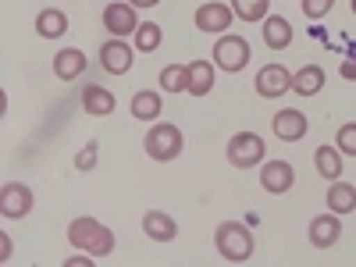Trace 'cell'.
Instances as JSON below:
<instances>
[{
	"instance_id": "cell-23",
	"label": "cell",
	"mask_w": 356,
	"mask_h": 267,
	"mask_svg": "<svg viewBox=\"0 0 356 267\" xmlns=\"http://www.w3.org/2000/svg\"><path fill=\"white\" fill-rule=\"evenodd\" d=\"M324 200H328L332 214H353L356 211V186L339 182V178H335V182L328 186V196H324Z\"/></svg>"
},
{
	"instance_id": "cell-13",
	"label": "cell",
	"mask_w": 356,
	"mask_h": 267,
	"mask_svg": "<svg viewBox=\"0 0 356 267\" xmlns=\"http://www.w3.org/2000/svg\"><path fill=\"white\" fill-rule=\"evenodd\" d=\"M307 235H310V246H317V250H332L339 239H342V221H339V214H317L314 221H310V228H307Z\"/></svg>"
},
{
	"instance_id": "cell-11",
	"label": "cell",
	"mask_w": 356,
	"mask_h": 267,
	"mask_svg": "<svg viewBox=\"0 0 356 267\" xmlns=\"http://www.w3.org/2000/svg\"><path fill=\"white\" fill-rule=\"evenodd\" d=\"M296 186V171L289 161H264L260 164V189L271 196H285Z\"/></svg>"
},
{
	"instance_id": "cell-32",
	"label": "cell",
	"mask_w": 356,
	"mask_h": 267,
	"mask_svg": "<svg viewBox=\"0 0 356 267\" xmlns=\"http://www.w3.org/2000/svg\"><path fill=\"white\" fill-rule=\"evenodd\" d=\"M8 260H11V239L0 235V264H8Z\"/></svg>"
},
{
	"instance_id": "cell-16",
	"label": "cell",
	"mask_w": 356,
	"mask_h": 267,
	"mask_svg": "<svg viewBox=\"0 0 356 267\" xmlns=\"http://www.w3.org/2000/svg\"><path fill=\"white\" fill-rule=\"evenodd\" d=\"M143 232H146V239H154V243H171L178 235V225L164 211H146L143 214Z\"/></svg>"
},
{
	"instance_id": "cell-7",
	"label": "cell",
	"mask_w": 356,
	"mask_h": 267,
	"mask_svg": "<svg viewBox=\"0 0 356 267\" xmlns=\"http://www.w3.org/2000/svg\"><path fill=\"white\" fill-rule=\"evenodd\" d=\"M104 29L111 36H118V40L136 36V29H139L136 8L129 4V0H111V4L104 8Z\"/></svg>"
},
{
	"instance_id": "cell-14",
	"label": "cell",
	"mask_w": 356,
	"mask_h": 267,
	"mask_svg": "<svg viewBox=\"0 0 356 267\" xmlns=\"http://www.w3.org/2000/svg\"><path fill=\"white\" fill-rule=\"evenodd\" d=\"M86 54L75 50V47H65V50H57L54 54V75L61 79V82H75L82 72H86Z\"/></svg>"
},
{
	"instance_id": "cell-10",
	"label": "cell",
	"mask_w": 356,
	"mask_h": 267,
	"mask_svg": "<svg viewBox=\"0 0 356 267\" xmlns=\"http://www.w3.org/2000/svg\"><path fill=\"white\" fill-rule=\"evenodd\" d=\"M253 86H257V93L264 100H278V97H285L289 89H292V72L285 65H264L257 72V82Z\"/></svg>"
},
{
	"instance_id": "cell-24",
	"label": "cell",
	"mask_w": 356,
	"mask_h": 267,
	"mask_svg": "<svg viewBox=\"0 0 356 267\" xmlns=\"http://www.w3.org/2000/svg\"><path fill=\"white\" fill-rule=\"evenodd\" d=\"M136 50H143V54H154L157 47H161V40H164V33H161V25L157 22H139V29H136Z\"/></svg>"
},
{
	"instance_id": "cell-21",
	"label": "cell",
	"mask_w": 356,
	"mask_h": 267,
	"mask_svg": "<svg viewBox=\"0 0 356 267\" xmlns=\"http://www.w3.org/2000/svg\"><path fill=\"white\" fill-rule=\"evenodd\" d=\"M321 89H324V68H321V65H303L300 72L292 75V93L317 97Z\"/></svg>"
},
{
	"instance_id": "cell-1",
	"label": "cell",
	"mask_w": 356,
	"mask_h": 267,
	"mask_svg": "<svg viewBox=\"0 0 356 267\" xmlns=\"http://www.w3.org/2000/svg\"><path fill=\"white\" fill-rule=\"evenodd\" d=\"M68 243L82 253H93V257H111L114 250V232L107 225H100L97 218H75L68 225Z\"/></svg>"
},
{
	"instance_id": "cell-34",
	"label": "cell",
	"mask_w": 356,
	"mask_h": 267,
	"mask_svg": "<svg viewBox=\"0 0 356 267\" xmlns=\"http://www.w3.org/2000/svg\"><path fill=\"white\" fill-rule=\"evenodd\" d=\"M353 15H356V0H353Z\"/></svg>"
},
{
	"instance_id": "cell-5",
	"label": "cell",
	"mask_w": 356,
	"mask_h": 267,
	"mask_svg": "<svg viewBox=\"0 0 356 267\" xmlns=\"http://www.w3.org/2000/svg\"><path fill=\"white\" fill-rule=\"evenodd\" d=\"M211 57H214V65H218L221 72H232V75H235V72H243V68L250 65L253 54H250V43H246L243 36L225 33V36L214 43V54H211Z\"/></svg>"
},
{
	"instance_id": "cell-12",
	"label": "cell",
	"mask_w": 356,
	"mask_h": 267,
	"mask_svg": "<svg viewBox=\"0 0 356 267\" xmlns=\"http://www.w3.org/2000/svg\"><path fill=\"white\" fill-rule=\"evenodd\" d=\"M310 122H307V114L303 111H296V107H285L275 114V122H271V132L282 139V143H300L307 136Z\"/></svg>"
},
{
	"instance_id": "cell-3",
	"label": "cell",
	"mask_w": 356,
	"mask_h": 267,
	"mask_svg": "<svg viewBox=\"0 0 356 267\" xmlns=\"http://www.w3.org/2000/svg\"><path fill=\"white\" fill-rule=\"evenodd\" d=\"M182 146H186L182 129L171 125V122H157L150 132H146V139H143V150H146V157L157 161V164L175 161L178 154H182Z\"/></svg>"
},
{
	"instance_id": "cell-22",
	"label": "cell",
	"mask_w": 356,
	"mask_h": 267,
	"mask_svg": "<svg viewBox=\"0 0 356 267\" xmlns=\"http://www.w3.org/2000/svg\"><path fill=\"white\" fill-rule=\"evenodd\" d=\"M314 168L321 178H328V182H335V178H342V154H339V146H317L314 150Z\"/></svg>"
},
{
	"instance_id": "cell-4",
	"label": "cell",
	"mask_w": 356,
	"mask_h": 267,
	"mask_svg": "<svg viewBox=\"0 0 356 267\" xmlns=\"http://www.w3.org/2000/svg\"><path fill=\"white\" fill-rule=\"evenodd\" d=\"M228 164L232 168H239V171H250V168H260L264 164V154H267V146L257 132H235L228 139Z\"/></svg>"
},
{
	"instance_id": "cell-17",
	"label": "cell",
	"mask_w": 356,
	"mask_h": 267,
	"mask_svg": "<svg viewBox=\"0 0 356 267\" xmlns=\"http://www.w3.org/2000/svg\"><path fill=\"white\" fill-rule=\"evenodd\" d=\"M214 61H189V86H186V93L189 97H207L214 89Z\"/></svg>"
},
{
	"instance_id": "cell-9",
	"label": "cell",
	"mask_w": 356,
	"mask_h": 267,
	"mask_svg": "<svg viewBox=\"0 0 356 267\" xmlns=\"http://www.w3.org/2000/svg\"><path fill=\"white\" fill-rule=\"evenodd\" d=\"M132 65H136V50L125 43V40H107L104 47H100V68L107 72V75H129L132 72Z\"/></svg>"
},
{
	"instance_id": "cell-28",
	"label": "cell",
	"mask_w": 356,
	"mask_h": 267,
	"mask_svg": "<svg viewBox=\"0 0 356 267\" xmlns=\"http://www.w3.org/2000/svg\"><path fill=\"white\" fill-rule=\"evenodd\" d=\"M97 157H100V143H86L82 150H79V157H75V168L79 171H93L97 168Z\"/></svg>"
},
{
	"instance_id": "cell-6",
	"label": "cell",
	"mask_w": 356,
	"mask_h": 267,
	"mask_svg": "<svg viewBox=\"0 0 356 267\" xmlns=\"http://www.w3.org/2000/svg\"><path fill=\"white\" fill-rule=\"evenodd\" d=\"M232 18H235V11L228 8V4H221V0H207V4H200L196 8V15H193V22H196V29L200 33H218V36H225L228 29H232Z\"/></svg>"
},
{
	"instance_id": "cell-25",
	"label": "cell",
	"mask_w": 356,
	"mask_h": 267,
	"mask_svg": "<svg viewBox=\"0 0 356 267\" xmlns=\"http://www.w3.org/2000/svg\"><path fill=\"white\" fill-rule=\"evenodd\" d=\"M189 86V65H168L161 72V89L164 93H186Z\"/></svg>"
},
{
	"instance_id": "cell-35",
	"label": "cell",
	"mask_w": 356,
	"mask_h": 267,
	"mask_svg": "<svg viewBox=\"0 0 356 267\" xmlns=\"http://www.w3.org/2000/svg\"><path fill=\"white\" fill-rule=\"evenodd\" d=\"M353 54H356V50H353Z\"/></svg>"
},
{
	"instance_id": "cell-27",
	"label": "cell",
	"mask_w": 356,
	"mask_h": 267,
	"mask_svg": "<svg viewBox=\"0 0 356 267\" xmlns=\"http://www.w3.org/2000/svg\"><path fill=\"white\" fill-rule=\"evenodd\" d=\"M335 146H339L342 157H356V122H346L335 132Z\"/></svg>"
},
{
	"instance_id": "cell-31",
	"label": "cell",
	"mask_w": 356,
	"mask_h": 267,
	"mask_svg": "<svg viewBox=\"0 0 356 267\" xmlns=\"http://www.w3.org/2000/svg\"><path fill=\"white\" fill-rule=\"evenodd\" d=\"M339 75H342V79H349V82L356 79V61H353V57H349V61H342V68H339Z\"/></svg>"
},
{
	"instance_id": "cell-19",
	"label": "cell",
	"mask_w": 356,
	"mask_h": 267,
	"mask_svg": "<svg viewBox=\"0 0 356 267\" xmlns=\"http://www.w3.org/2000/svg\"><path fill=\"white\" fill-rule=\"evenodd\" d=\"M260 33H264V43L271 47V50H285V47L292 43V25H289V18H282V15H267Z\"/></svg>"
},
{
	"instance_id": "cell-30",
	"label": "cell",
	"mask_w": 356,
	"mask_h": 267,
	"mask_svg": "<svg viewBox=\"0 0 356 267\" xmlns=\"http://www.w3.org/2000/svg\"><path fill=\"white\" fill-rule=\"evenodd\" d=\"M93 264H97L93 253H89V257H68V260H65V267H93Z\"/></svg>"
},
{
	"instance_id": "cell-2",
	"label": "cell",
	"mask_w": 356,
	"mask_h": 267,
	"mask_svg": "<svg viewBox=\"0 0 356 267\" xmlns=\"http://www.w3.org/2000/svg\"><path fill=\"white\" fill-rule=\"evenodd\" d=\"M214 246L228 264H246L253 257L257 243H253V232L243 221H225V225L214 228Z\"/></svg>"
},
{
	"instance_id": "cell-18",
	"label": "cell",
	"mask_w": 356,
	"mask_h": 267,
	"mask_svg": "<svg viewBox=\"0 0 356 267\" xmlns=\"http://www.w3.org/2000/svg\"><path fill=\"white\" fill-rule=\"evenodd\" d=\"M36 33H40L43 40H61V36L68 33V15H65L61 8H43V11L36 15Z\"/></svg>"
},
{
	"instance_id": "cell-8",
	"label": "cell",
	"mask_w": 356,
	"mask_h": 267,
	"mask_svg": "<svg viewBox=\"0 0 356 267\" xmlns=\"http://www.w3.org/2000/svg\"><path fill=\"white\" fill-rule=\"evenodd\" d=\"M33 189H29L25 182H8L4 189H0V214H4L8 221H22L29 211H33Z\"/></svg>"
},
{
	"instance_id": "cell-29",
	"label": "cell",
	"mask_w": 356,
	"mask_h": 267,
	"mask_svg": "<svg viewBox=\"0 0 356 267\" xmlns=\"http://www.w3.org/2000/svg\"><path fill=\"white\" fill-rule=\"evenodd\" d=\"M335 8V0H303V15L310 18V22H317V18H324Z\"/></svg>"
},
{
	"instance_id": "cell-26",
	"label": "cell",
	"mask_w": 356,
	"mask_h": 267,
	"mask_svg": "<svg viewBox=\"0 0 356 267\" xmlns=\"http://www.w3.org/2000/svg\"><path fill=\"white\" fill-rule=\"evenodd\" d=\"M267 8H271V0H232L235 18H243V22H264Z\"/></svg>"
},
{
	"instance_id": "cell-20",
	"label": "cell",
	"mask_w": 356,
	"mask_h": 267,
	"mask_svg": "<svg viewBox=\"0 0 356 267\" xmlns=\"http://www.w3.org/2000/svg\"><path fill=\"white\" fill-rule=\"evenodd\" d=\"M161 111H164V100L157 89H139L132 97V118H139V122H157Z\"/></svg>"
},
{
	"instance_id": "cell-33",
	"label": "cell",
	"mask_w": 356,
	"mask_h": 267,
	"mask_svg": "<svg viewBox=\"0 0 356 267\" xmlns=\"http://www.w3.org/2000/svg\"><path fill=\"white\" fill-rule=\"evenodd\" d=\"M129 4H132V8H157L161 0H129Z\"/></svg>"
},
{
	"instance_id": "cell-15",
	"label": "cell",
	"mask_w": 356,
	"mask_h": 267,
	"mask_svg": "<svg viewBox=\"0 0 356 267\" xmlns=\"http://www.w3.org/2000/svg\"><path fill=\"white\" fill-rule=\"evenodd\" d=\"M118 100L107 86H82V111L86 114H93V118H107L114 114Z\"/></svg>"
}]
</instances>
